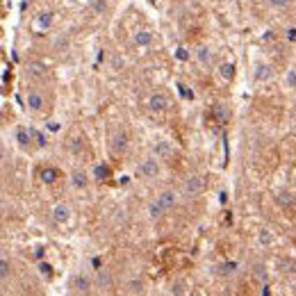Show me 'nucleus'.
I'll list each match as a JSON object with an SVG mask.
<instances>
[{
    "instance_id": "f257e3e1",
    "label": "nucleus",
    "mask_w": 296,
    "mask_h": 296,
    "mask_svg": "<svg viewBox=\"0 0 296 296\" xmlns=\"http://www.w3.org/2000/svg\"><path fill=\"white\" fill-rule=\"evenodd\" d=\"M159 171H162V166H159V158L155 155H148L146 159H141L137 166V176L146 178V180H153V178H158Z\"/></svg>"
},
{
    "instance_id": "f03ea898",
    "label": "nucleus",
    "mask_w": 296,
    "mask_h": 296,
    "mask_svg": "<svg viewBox=\"0 0 296 296\" xmlns=\"http://www.w3.org/2000/svg\"><path fill=\"white\" fill-rule=\"evenodd\" d=\"M203 191H205V180L198 176V173H191V176L184 178V182H182V194L184 196L194 198V196H201Z\"/></svg>"
},
{
    "instance_id": "7ed1b4c3",
    "label": "nucleus",
    "mask_w": 296,
    "mask_h": 296,
    "mask_svg": "<svg viewBox=\"0 0 296 296\" xmlns=\"http://www.w3.org/2000/svg\"><path fill=\"white\" fill-rule=\"evenodd\" d=\"M25 105L27 110H32V112H44L46 110V98H44V93L39 89H34V87H27L25 91Z\"/></svg>"
},
{
    "instance_id": "20e7f679",
    "label": "nucleus",
    "mask_w": 296,
    "mask_h": 296,
    "mask_svg": "<svg viewBox=\"0 0 296 296\" xmlns=\"http://www.w3.org/2000/svg\"><path fill=\"white\" fill-rule=\"evenodd\" d=\"M253 78H255V82H260V85L271 82V80H273V66L267 64V62H257L255 68H253Z\"/></svg>"
},
{
    "instance_id": "39448f33",
    "label": "nucleus",
    "mask_w": 296,
    "mask_h": 296,
    "mask_svg": "<svg viewBox=\"0 0 296 296\" xmlns=\"http://www.w3.org/2000/svg\"><path fill=\"white\" fill-rule=\"evenodd\" d=\"M169 96H166L164 91H155L151 93V98H148V110L151 112H164V110H169Z\"/></svg>"
},
{
    "instance_id": "423d86ee",
    "label": "nucleus",
    "mask_w": 296,
    "mask_h": 296,
    "mask_svg": "<svg viewBox=\"0 0 296 296\" xmlns=\"http://www.w3.org/2000/svg\"><path fill=\"white\" fill-rule=\"evenodd\" d=\"M93 287V280L89 276H85V273H78V276H73L71 280V290L75 292V294H89Z\"/></svg>"
},
{
    "instance_id": "0eeeda50",
    "label": "nucleus",
    "mask_w": 296,
    "mask_h": 296,
    "mask_svg": "<svg viewBox=\"0 0 296 296\" xmlns=\"http://www.w3.org/2000/svg\"><path fill=\"white\" fill-rule=\"evenodd\" d=\"M50 217H53V221L57 226L68 224V219H71V207L66 203H55L53 210H50Z\"/></svg>"
},
{
    "instance_id": "6e6552de",
    "label": "nucleus",
    "mask_w": 296,
    "mask_h": 296,
    "mask_svg": "<svg viewBox=\"0 0 296 296\" xmlns=\"http://www.w3.org/2000/svg\"><path fill=\"white\" fill-rule=\"evenodd\" d=\"M110 148H112L114 155H121V153L128 151V135L123 130H116L110 139Z\"/></svg>"
},
{
    "instance_id": "1a4fd4ad",
    "label": "nucleus",
    "mask_w": 296,
    "mask_h": 296,
    "mask_svg": "<svg viewBox=\"0 0 296 296\" xmlns=\"http://www.w3.org/2000/svg\"><path fill=\"white\" fill-rule=\"evenodd\" d=\"M153 155L159 159H169L173 155V146L166 141V139H159V141H155L153 144Z\"/></svg>"
},
{
    "instance_id": "9d476101",
    "label": "nucleus",
    "mask_w": 296,
    "mask_h": 296,
    "mask_svg": "<svg viewBox=\"0 0 296 296\" xmlns=\"http://www.w3.org/2000/svg\"><path fill=\"white\" fill-rule=\"evenodd\" d=\"M96 287H100L105 292H110L114 287V278L107 269H96Z\"/></svg>"
},
{
    "instance_id": "9b49d317",
    "label": "nucleus",
    "mask_w": 296,
    "mask_h": 296,
    "mask_svg": "<svg viewBox=\"0 0 296 296\" xmlns=\"http://www.w3.org/2000/svg\"><path fill=\"white\" fill-rule=\"evenodd\" d=\"M132 44L137 48H151L153 46V32L151 30H137L132 34Z\"/></svg>"
},
{
    "instance_id": "f8f14e48",
    "label": "nucleus",
    "mask_w": 296,
    "mask_h": 296,
    "mask_svg": "<svg viewBox=\"0 0 296 296\" xmlns=\"http://www.w3.org/2000/svg\"><path fill=\"white\" fill-rule=\"evenodd\" d=\"M25 73H27V78H32V80H44L48 75V68L41 62H30L25 66Z\"/></svg>"
},
{
    "instance_id": "ddd939ff",
    "label": "nucleus",
    "mask_w": 296,
    "mask_h": 296,
    "mask_svg": "<svg viewBox=\"0 0 296 296\" xmlns=\"http://www.w3.org/2000/svg\"><path fill=\"white\" fill-rule=\"evenodd\" d=\"M158 201L164 205L166 212H169V210H173V207L178 205V194L173 189H164V191H159V194H158Z\"/></svg>"
},
{
    "instance_id": "4468645a",
    "label": "nucleus",
    "mask_w": 296,
    "mask_h": 296,
    "mask_svg": "<svg viewBox=\"0 0 296 296\" xmlns=\"http://www.w3.org/2000/svg\"><path fill=\"white\" fill-rule=\"evenodd\" d=\"M194 55H196L198 64H203V66H212V62H214V50L210 46H198Z\"/></svg>"
},
{
    "instance_id": "2eb2a0df",
    "label": "nucleus",
    "mask_w": 296,
    "mask_h": 296,
    "mask_svg": "<svg viewBox=\"0 0 296 296\" xmlns=\"http://www.w3.org/2000/svg\"><path fill=\"white\" fill-rule=\"evenodd\" d=\"M212 114H214V118H217L219 123H228V121H230V110H228V105L221 103V100L212 105Z\"/></svg>"
},
{
    "instance_id": "dca6fc26",
    "label": "nucleus",
    "mask_w": 296,
    "mask_h": 296,
    "mask_svg": "<svg viewBox=\"0 0 296 296\" xmlns=\"http://www.w3.org/2000/svg\"><path fill=\"white\" fill-rule=\"evenodd\" d=\"M217 71H219V78L224 82H232V78H235V64L232 62H221Z\"/></svg>"
},
{
    "instance_id": "f3484780",
    "label": "nucleus",
    "mask_w": 296,
    "mask_h": 296,
    "mask_svg": "<svg viewBox=\"0 0 296 296\" xmlns=\"http://www.w3.org/2000/svg\"><path fill=\"white\" fill-rule=\"evenodd\" d=\"M34 25H37V30H41V32L50 30V25H53V12H41L39 16H37V21H34Z\"/></svg>"
},
{
    "instance_id": "a211bd4d",
    "label": "nucleus",
    "mask_w": 296,
    "mask_h": 296,
    "mask_svg": "<svg viewBox=\"0 0 296 296\" xmlns=\"http://www.w3.org/2000/svg\"><path fill=\"white\" fill-rule=\"evenodd\" d=\"M14 137H16L19 146H27L30 141H32V130H30V128H23V125H19V128L14 130Z\"/></svg>"
},
{
    "instance_id": "6ab92c4d",
    "label": "nucleus",
    "mask_w": 296,
    "mask_h": 296,
    "mask_svg": "<svg viewBox=\"0 0 296 296\" xmlns=\"http://www.w3.org/2000/svg\"><path fill=\"white\" fill-rule=\"evenodd\" d=\"M71 184L75 189H87V184H89V176L85 171H73L71 173Z\"/></svg>"
},
{
    "instance_id": "aec40b11",
    "label": "nucleus",
    "mask_w": 296,
    "mask_h": 296,
    "mask_svg": "<svg viewBox=\"0 0 296 296\" xmlns=\"http://www.w3.org/2000/svg\"><path fill=\"white\" fill-rule=\"evenodd\" d=\"M146 212H148V217H151V219H159V217H162V214L166 212V207H164L162 203H159L158 198H155V201H151V203H148Z\"/></svg>"
},
{
    "instance_id": "412c9836",
    "label": "nucleus",
    "mask_w": 296,
    "mask_h": 296,
    "mask_svg": "<svg viewBox=\"0 0 296 296\" xmlns=\"http://www.w3.org/2000/svg\"><path fill=\"white\" fill-rule=\"evenodd\" d=\"M37 269H39V276L44 278V280H53V264L50 262H39L37 264Z\"/></svg>"
},
{
    "instance_id": "4be33fe9",
    "label": "nucleus",
    "mask_w": 296,
    "mask_h": 296,
    "mask_svg": "<svg viewBox=\"0 0 296 296\" xmlns=\"http://www.w3.org/2000/svg\"><path fill=\"white\" fill-rule=\"evenodd\" d=\"M55 180H57V169H53V166H48V169H44V171H41V182L53 184Z\"/></svg>"
},
{
    "instance_id": "5701e85b",
    "label": "nucleus",
    "mask_w": 296,
    "mask_h": 296,
    "mask_svg": "<svg viewBox=\"0 0 296 296\" xmlns=\"http://www.w3.org/2000/svg\"><path fill=\"white\" fill-rule=\"evenodd\" d=\"M253 276H255L262 285H267V280H269V273H267V269H264L262 264H255V267H253Z\"/></svg>"
},
{
    "instance_id": "b1692460",
    "label": "nucleus",
    "mask_w": 296,
    "mask_h": 296,
    "mask_svg": "<svg viewBox=\"0 0 296 296\" xmlns=\"http://www.w3.org/2000/svg\"><path fill=\"white\" fill-rule=\"evenodd\" d=\"M93 178H96V180H107V178H110V169L103 164H96L93 166Z\"/></svg>"
},
{
    "instance_id": "393cba45",
    "label": "nucleus",
    "mask_w": 296,
    "mask_h": 296,
    "mask_svg": "<svg viewBox=\"0 0 296 296\" xmlns=\"http://www.w3.org/2000/svg\"><path fill=\"white\" fill-rule=\"evenodd\" d=\"M278 203L283 205V207H292V205H294V198H292L290 191H283V194L278 196Z\"/></svg>"
},
{
    "instance_id": "a878e982",
    "label": "nucleus",
    "mask_w": 296,
    "mask_h": 296,
    "mask_svg": "<svg viewBox=\"0 0 296 296\" xmlns=\"http://www.w3.org/2000/svg\"><path fill=\"white\" fill-rule=\"evenodd\" d=\"M285 87H290V89L296 87V68H290V71L285 73Z\"/></svg>"
},
{
    "instance_id": "bb28decb",
    "label": "nucleus",
    "mask_w": 296,
    "mask_h": 296,
    "mask_svg": "<svg viewBox=\"0 0 296 296\" xmlns=\"http://www.w3.org/2000/svg\"><path fill=\"white\" fill-rule=\"evenodd\" d=\"M7 276H9V260H7V255H2V260H0V278L7 280Z\"/></svg>"
},
{
    "instance_id": "cd10ccee",
    "label": "nucleus",
    "mask_w": 296,
    "mask_h": 296,
    "mask_svg": "<svg viewBox=\"0 0 296 296\" xmlns=\"http://www.w3.org/2000/svg\"><path fill=\"white\" fill-rule=\"evenodd\" d=\"M30 130H32V137H34V141H37V146H39V148H44V146L48 144L46 135H44V132H39V130H34V128H30Z\"/></svg>"
},
{
    "instance_id": "c85d7f7f",
    "label": "nucleus",
    "mask_w": 296,
    "mask_h": 296,
    "mask_svg": "<svg viewBox=\"0 0 296 296\" xmlns=\"http://www.w3.org/2000/svg\"><path fill=\"white\" fill-rule=\"evenodd\" d=\"M66 48H68V37H64V34H62V37L55 41V50H57V53H62V50H66Z\"/></svg>"
},
{
    "instance_id": "c756f323",
    "label": "nucleus",
    "mask_w": 296,
    "mask_h": 296,
    "mask_svg": "<svg viewBox=\"0 0 296 296\" xmlns=\"http://www.w3.org/2000/svg\"><path fill=\"white\" fill-rule=\"evenodd\" d=\"M91 9H93V14H103L107 9V2H105V0H93Z\"/></svg>"
},
{
    "instance_id": "7c9ffc66",
    "label": "nucleus",
    "mask_w": 296,
    "mask_h": 296,
    "mask_svg": "<svg viewBox=\"0 0 296 296\" xmlns=\"http://www.w3.org/2000/svg\"><path fill=\"white\" fill-rule=\"evenodd\" d=\"M285 39L290 41V44H294L296 41V27H287V30H285Z\"/></svg>"
},
{
    "instance_id": "2f4dec72",
    "label": "nucleus",
    "mask_w": 296,
    "mask_h": 296,
    "mask_svg": "<svg viewBox=\"0 0 296 296\" xmlns=\"http://www.w3.org/2000/svg\"><path fill=\"white\" fill-rule=\"evenodd\" d=\"M260 244H271V235H269V230H262V232H260Z\"/></svg>"
},
{
    "instance_id": "473e14b6",
    "label": "nucleus",
    "mask_w": 296,
    "mask_h": 296,
    "mask_svg": "<svg viewBox=\"0 0 296 296\" xmlns=\"http://www.w3.org/2000/svg\"><path fill=\"white\" fill-rule=\"evenodd\" d=\"M221 269H224V273H235V269H237V262L224 264V267H221Z\"/></svg>"
},
{
    "instance_id": "72a5a7b5",
    "label": "nucleus",
    "mask_w": 296,
    "mask_h": 296,
    "mask_svg": "<svg viewBox=\"0 0 296 296\" xmlns=\"http://www.w3.org/2000/svg\"><path fill=\"white\" fill-rule=\"evenodd\" d=\"M173 294H187V290H184V285L182 283H176V285H173Z\"/></svg>"
},
{
    "instance_id": "f704fd0d",
    "label": "nucleus",
    "mask_w": 296,
    "mask_h": 296,
    "mask_svg": "<svg viewBox=\"0 0 296 296\" xmlns=\"http://www.w3.org/2000/svg\"><path fill=\"white\" fill-rule=\"evenodd\" d=\"M292 0H269V5H273V7H287Z\"/></svg>"
},
{
    "instance_id": "c9c22d12",
    "label": "nucleus",
    "mask_w": 296,
    "mask_h": 296,
    "mask_svg": "<svg viewBox=\"0 0 296 296\" xmlns=\"http://www.w3.org/2000/svg\"><path fill=\"white\" fill-rule=\"evenodd\" d=\"M46 130H50V132H59V123H57V121H50V123H46Z\"/></svg>"
},
{
    "instance_id": "e433bc0d",
    "label": "nucleus",
    "mask_w": 296,
    "mask_h": 296,
    "mask_svg": "<svg viewBox=\"0 0 296 296\" xmlns=\"http://www.w3.org/2000/svg\"><path fill=\"white\" fill-rule=\"evenodd\" d=\"M176 57H178V59H182V62H184V59L189 57V55H187V50H184V48H178V53H176Z\"/></svg>"
},
{
    "instance_id": "4c0bfd02",
    "label": "nucleus",
    "mask_w": 296,
    "mask_h": 296,
    "mask_svg": "<svg viewBox=\"0 0 296 296\" xmlns=\"http://www.w3.org/2000/svg\"><path fill=\"white\" fill-rule=\"evenodd\" d=\"M91 264H93V267H96V269H100V260H98V257H93V260H91Z\"/></svg>"
},
{
    "instance_id": "58836bf2",
    "label": "nucleus",
    "mask_w": 296,
    "mask_h": 296,
    "mask_svg": "<svg viewBox=\"0 0 296 296\" xmlns=\"http://www.w3.org/2000/svg\"><path fill=\"white\" fill-rule=\"evenodd\" d=\"M294 187H296V178H294Z\"/></svg>"
}]
</instances>
